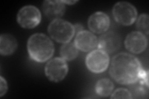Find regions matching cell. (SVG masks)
<instances>
[{
  "instance_id": "9",
  "label": "cell",
  "mask_w": 149,
  "mask_h": 99,
  "mask_svg": "<svg viewBox=\"0 0 149 99\" xmlns=\"http://www.w3.org/2000/svg\"><path fill=\"white\" fill-rule=\"evenodd\" d=\"M121 39L117 33L109 32L103 34L97 40L99 49L107 54H112L117 51L120 47Z\"/></svg>"
},
{
  "instance_id": "20",
  "label": "cell",
  "mask_w": 149,
  "mask_h": 99,
  "mask_svg": "<svg viewBox=\"0 0 149 99\" xmlns=\"http://www.w3.org/2000/svg\"><path fill=\"white\" fill-rule=\"evenodd\" d=\"M74 30H75V32L78 33L79 32H81L83 30V26L81 24H76L74 26Z\"/></svg>"
},
{
  "instance_id": "4",
  "label": "cell",
  "mask_w": 149,
  "mask_h": 99,
  "mask_svg": "<svg viewBox=\"0 0 149 99\" xmlns=\"http://www.w3.org/2000/svg\"><path fill=\"white\" fill-rule=\"evenodd\" d=\"M113 15L115 21L119 24L129 26L136 21L137 11L132 4L126 1H119L114 4Z\"/></svg>"
},
{
  "instance_id": "19",
  "label": "cell",
  "mask_w": 149,
  "mask_h": 99,
  "mask_svg": "<svg viewBox=\"0 0 149 99\" xmlns=\"http://www.w3.org/2000/svg\"><path fill=\"white\" fill-rule=\"evenodd\" d=\"M8 91V84L5 79L0 77V97H3Z\"/></svg>"
},
{
  "instance_id": "3",
  "label": "cell",
  "mask_w": 149,
  "mask_h": 99,
  "mask_svg": "<svg viewBox=\"0 0 149 99\" xmlns=\"http://www.w3.org/2000/svg\"><path fill=\"white\" fill-rule=\"evenodd\" d=\"M48 33L55 41L58 43L66 44L73 39L75 30L72 24L58 19L51 21L48 27Z\"/></svg>"
},
{
  "instance_id": "13",
  "label": "cell",
  "mask_w": 149,
  "mask_h": 99,
  "mask_svg": "<svg viewBox=\"0 0 149 99\" xmlns=\"http://www.w3.org/2000/svg\"><path fill=\"white\" fill-rule=\"evenodd\" d=\"M17 47V42L13 35L3 34L0 36V54L3 56L12 55Z\"/></svg>"
},
{
  "instance_id": "6",
  "label": "cell",
  "mask_w": 149,
  "mask_h": 99,
  "mask_svg": "<svg viewBox=\"0 0 149 99\" xmlns=\"http://www.w3.org/2000/svg\"><path fill=\"white\" fill-rule=\"evenodd\" d=\"M45 74L49 81L58 82L67 76L68 67L67 61L62 58H54L49 60L45 66Z\"/></svg>"
},
{
  "instance_id": "17",
  "label": "cell",
  "mask_w": 149,
  "mask_h": 99,
  "mask_svg": "<svg viewBox=\"0 0 149 99\" xmlns=\"http://www.w3.org/2000/svg\"><path fill=\"white\" fill-rule=\"evenodd\" d=\"M136 28L138 32L142 33L145 35H148L149 17L147 14H142L140 15L136 22Z\"/></svg>"
},
{
  "instance_id": "21",
  "label": "cell",
  "mask_w": 149,
  "mask_h": 99,
  "mask_svg": "<svg viewBox=\"0 0 149 99\" xmlns=\"http://www.w3.org/2000/svg\"><path fill=\"white\" fill-rule=\"evenodd\" d=\"M65 4H70V5H72L73 4H75L78 2V1H62Z\"/></svg>"
},
{
  "instance_id": "11",
  "label": "cell",
  "mask_w": 149,
  "mask_h": 99,
  "mask_svg": "<svg viewBox=\"0 0 149 99\" xmlns=\"http://www.w3.org/2000/svg\"><path fill=\"white\" fill-rule=\"evenodd\" d=\"M74 44L78 50L87 52L97 46V39L93 33L88 30H82L77 34Z\"/></svg>"
},
{
  "instance_id": "16",
  "label": "cell",
  "mask_w": 149,
  "mask_h": 99,
  "mask_svg": "<svg viewBox=\"0 0 149 99\" xmlns=\"http://www.w3.org/2000/svg\"><path fill=\"white\" fill-rule=\"evenodd\" d=\"M139 83L136 84L135 82L132 84L134 86L131 87V93L132 98H147L148 91V86L147 85L145 82H143L141 80H139Z\"/></svg>"
},
{
  "instance_id": "18",
  "label": "cell",
  "mask_w": 149,
  "mask_h": 99,
  "mask_svg": "<svg viewBox=\"0 0 149 99\" xmlns=\"http://www.w3.org/2000/svg\"><path fill=\"white\" fill-rule=\"evenodd\" d=\"M111 98H132V96L127 89L119 88L111 94Z\"/></svg>"
},
{
  "instance_id": "1",
  "label": "cell",
  "mask_w": 149,
  "mask_h": 99,
  "mask_svg": "<svg viewBox=\"0 0 149 99\" xmlns=\"http://www.w3.org/2000/svg\"><path fill=\"white\" fill-rule=\"evenodd\" d=\"M139 60L134 55L121 52L113 56L109 74L113 80L120 84L130 85L139 81L142 71Z\"/></svg>"
},
{
  "instance_id": "2",
  "label": "cell",
  "mask_w": 149,
  "mask_h": 99,
  "mask_svg": "<svg viewBox=\"0 0 149 99\" xmlns=\"http://www.w3.org/2000/svg\"><path fill=\"white\" fill-rule=\"evenodd\" d=\"M27 48L30 58L38 63H44L50 60L55 50L52 40L41 33H36L29 37Z\"/></svg>"
},
{
  "instance_id": "14",
  "label": "cell",
  "mask_w": 149,
  "mask_h": 99,
  "mask_svg": "<svg viewBox=\"0 0 149 99\" xmlns=\"http://www.w3.org/2000/svg\"><path fill=\"white\" fill-rule=\"evenodd\" d=\"M114 86L113 82L108 78H102L97 82L95 91L97 95L101 97H108L113 91Z\"/></svg>"
},
{
  "instance_id": "10",
  "label": "cell",
  "mask_w": 149,
  "mask_h": 99,
  "mask_svg": "<svg viewBox=\"0 0 149 99\" xmlns=\"http://www.w3.org/2000/svg\"><path fill=\"white\" fill-rule=\"evenodd\" d=\"M110 19L103 12H96L90 16L88 21L89 29L95 34H104L110 26Z\"/></svg>"
},
{
  "instance_id": "5",
  "label": "cell",
  "mask_w": 149,
  "mask_h": 99,
  "mask_svg": "<svg viewBox=\"0 0 149 99\" xmlns=\"http://www.w3.org/2000/svg\"><path fill=\"white\" fill-rule=\"evenodd\" d=\"M41 17V13L38 8L32 5H27L20 9L16 19L21 27L31 29L39 24Z\"/></svg>"
},
{
  "instance_id": "15",
  "label": "cell",
  "mask_w": 149,
  "mask_h": 99,
  "mask_svg": "<svg viewBox=\"0 0 149 99\" xmlns=\"http://www.w3.org/2000/svg\"><path fill=\"white\" fill-rule=\"evenodd\" d=\"M60 54L65 61H72L75 59L78 55V49L72 42L63 44L60 50Z\"/></svg>"
},
{
  "instance_id": "12",
  "label": "cell",
  "mask_w": 149,
  "mask_h": 99,
  "mask_svg": "<svg viewBox=\"0 0 149 99\" xmlns=\"http://www.w3.org/2000/svg\"><path fill=\"white\" fill-rule=\"evenodd\" d=\"M42 8L46 17L51 21L60 19L65 12V4L62 1L46 0Z\"/></svg>"
},
{
  "instance_id": "7",
  "label": "cell",
  "mask_w": 149,
  "mask_h": 99,
  "mask_svg": "<svg viewBox=\"0 0 149 99\" xmlns=\"http://www.w3.org/2000/svg\"><path fill=\"white\" fill-rule=\"evenodd\" d=\"M86 66L93 73H101L108 69L109 57L104 51L100 49L93 50L86 56Z\"/></svg>"
},
{
  "instance_id": "8",
  "label": "cell",
  "mask_w": 149,
  "mask_h": 99,
  "mask_svg": "<svg viewBox=\"0 0 149 99\" xmlns=\"http://www.w3.org/2000/svg\"><path fill=\"white\" fill-rule=\"evenodd\" d=\"M147 44L146 35L138 31L129 33L124 42L125 48L133 54L142 53L147 48Z\"/></svg>"
}]
</instances>
